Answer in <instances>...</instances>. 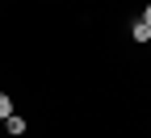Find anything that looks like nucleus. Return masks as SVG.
Wrapping results in <instances>:
<instances>
[{
	"instance_id": "3",
	"label": "nucleus",
	"mask_w": 151,
	"mask_h": 138,
	"mask_svg": "<svg viewBox=\"0 0 151 138\" xmlns=\"http://www.w3.org/2000/svg\"><path fill=\"white\" fill-rule=\"evenodd\" d=\"M4 117H13V101H9L4 92H0V122H4Z\"/></svg>"
},
{
	"instance_id": "1",
	"label": "nucleus",
	"mask_w": 151,
	"mask_h": 138,
	"mask_svg": "<svg viewBox=\"0 0 151 138\" xmlns=\"http://www.w3.org/2000/svg\"><path fill=\"white\" fill-rule=\"evenodd\" d=\"M130 38H134V42H147V38H151V25H147V21H134V29H130Z\"/></svg>"
},
{
	"instance_id": "4",
	"label": "nucleus",
	"mask_w": 151,
	"mask_h": 138,
	"mask_svg": "<svg viewBox=\"0 0 151 138\" xmlns=\"http://www.w3.org/2000/svg\"><path fill=\"white\" fill-rule=\"evenodd\" d=\"M143 21H147V25H151V4H147V13H143Z\"/></svg>"
},
{
	"instance_id": "2",
	"label": "nucleus",
	"mask_w": 151,
	"mask_h": 138,
	"mask_svg": "<svg viewBox=\"0 0 151 138\" xmlns=\"http://www.w3.org/2000/svg\"><path fill=\"white\" fill-rule=\"evenodd\" d=\"M4 130H9V134H25V122L13 113V117H4Z\"/></svg>"
}]
</instances>
